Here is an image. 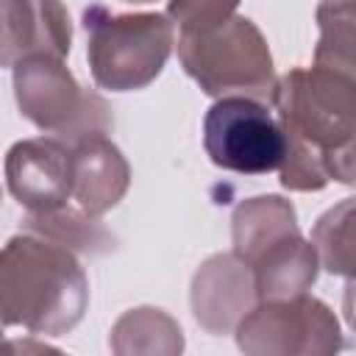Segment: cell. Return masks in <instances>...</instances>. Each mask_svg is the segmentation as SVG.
<instances>
[{
  "label": "cell",
  "mask_w": 356,
  "mask_h": 356,
  "mask_svg": "<svg viewBox=\"0 0 356 356\" xmlns=\"http://www.w3.org/2000/svg\"><path fill=\"white\" fill-rule=\"evenodd\" d=\"M270 103L284 134L281 184L317 192L328 181L353 184L356 83L331 70H289L273 86Z\"/></svg>",
  "instance_id": "obj_1"
},
{
  "label": "cell",
  "mask_w": 356,
  "mask_h": 356,
  "mask_svg": "<svg viewBox=\"0 0 356 356\" xmlns=\"http://www.w3.org/2000/svg\"><path fill=\"white\" fill-rule=\"evenodd\" d=\"M89 303V281L72 248L22 231L0 248V323L31 334L72 331Z\"/></svg>",
  "instance_id": "obj_2"
},
{
  "label": "cell",
  "mask_w": 356,
  "mask_h": 356,
  "mask_svg": "<svg viewBox=\"0 0 356 356\" xmlns=\"http://www.w3.org/2000/svg\"><path fill=\"white\" fill-rule=\"evenodd\" d=\"M175 47L181 67L206 95L270 100L275 86L273 56L253 19L234 11L181 28Z\"/></svg>",
  "instance_id": "obj_3"
},
{
  "label": "cell",
  "mask_w": 356,
  "mask_h": 356,
  "mask_svg": "<svg viewBox=\"0 0 356 356\" xmlns=\"http://www.w3.org/2000/svg\"><path fill=\"white\" fill-rule=\"evenodd\" d=\"M83 25L92 78L111 92H134L156 81L175 44L167 14H108L106 6H89Z\"/></svg>",
  "instance_id": "obj_4"
},
{
  "label": "cell",
  "mask_w": 356,
  "mask_h": 356,
  "mask_svg": "<svg viewBox=\"0 0 356 356\" xmlns=\"http://www.w3.org/2000/svg\"><path fill=\"white\" fill-rule=\"evenodd\" d=\"M14 95L22 117L67 145L108 134L114 122L106 100L83 89L58 56L31 53L19 58L14 64Z\"/></svg>",
  "instance_id": "obj_5"
},
{
  "label": "cell",
  "mask_w": 356,
  "mask_h": 356,
  "mask_svg": "<svg viewBox=\"0 0 356 356\" xmlns=\"http://www.w3.org/2000/svg\"><path fill=\"white\" fill-rule=\"evenodd\" d=\"M234 331L236 345L253 356H323L342 348V331L334 312L306 292L278 300H259V306H250Z\"/></svg>",
  "instance_id": "obj_6"
},
{
  "label": "cell",
  "mask_w": 356,
  "mask_h": 356,
  "mask_svg": "<svg viewBox=\"0 0 356 356\" xmlns=\"http://www.w3.org/2000/svg\"><path fill=\"white\" fill-rule=\"evenodd\" d=\"M203 147L209 159L231 172L261 175L284 161V134L261 100L228 95L206 111Z\"/></svg>",
  "instance_id": "obj_7"
},
{
  "label": "cell",
  "mask_w": 356,
  "mask_h": 356,
  "mask_svg": "<svg viewBox=\"0 0 356 356\" xmlns=\"http://www.w3.org/2000/svg\"><path fill=\"white\" fill-rule=\"evenodd\" d=\"M6 181L28 211H50L72 197V145L56 136L22 139L6 153Z\"/></svg>",
  "instance_id": "obj_8"
},
{
  "label": "cell",
  "mask_w": 356,
  "mask_h": 356,
  "mask_svg": "<svg viewBox=\"0 0 356 356\" xmlns=\"http://www.w3.org/2000/svg\"><path fill=\"white\" fill-rule=\"evenodd\" d=\"M72 25L61 0H0V67H14L31 53H70Z\"/></svg>",
  "instance_id": "obj_9"
},
{
  "label": "cell",
  "mask_w": 356,
  "mask_h": 356,
  "mask_svg": "<svg viewBox=\"0 0 356 356\" xmlns=\"http://www.w3.org/2000/svg\"><path fill=\"white\" fill-rule=\"evenodd\" d=\"M256 300L253 275L234 253H217L192 278L195 320L211 334H228Z\"/></svg>",
  "instance_id": "obj_10"
},
{
  "label": "cell",
  "mask_w": 356,
  "mask_h": 356,
  "mask_svg": "<svg viewBox=\"0 0 356 356\" xmlns=\"http://www.w3.org/2000/svg\"><path fill=\"white\" fill-rule=\"evenodd\" d=\"M128 184L131 167L106 134H95L72 145V200L83 214L100 217L114 209L128 192Z\"/></svg>",
  "instance_id": "obj_11"
},
{
  "label": "cell",
  "mask_w": 356,
  "mask_h": 356,
  "mask_svg": "<svg viewBox=\"0 0 356 356\" xmlns=\"http://www.w3.org/2000/svg\"><path fill=\"white\" fill-rule=\"evenodd\" d=\"M317 267L320 261L314 245L306 242L300 231L284 234L248 264L256 300H278L306 292L317 278Z\"/></svg>",
  "instance_id": "obj_12"
},
{
  "label": "cell",
  "mask_w": 356,
  "mask_h": 356,
  "mask_svg": "<svg viewBox=\"0 0 356 356\" xmlns=\"http://www.w3.org/2000/svg\"><path fill=\"white\" fill-rule=\"evenodd\" d=\"M181 348V328L161 309H131L117 320L111 331L114 353H178Z\"/></svg>",
  "instance_id": "obj_13"
},
{
  "label": "cell",
  "mask_w": 356,
  "mask_h": 356,
  "mask_svg": "<svg viewBox=\"0 0 356 356\" xmlns=\"http://www.w3.org/2000/svg\"><path fill=\"white\" fill-rule=\"evenodd\" d=\"M25 231L44 234L72 250L83 253H106L114 248V236L97 222V217L83 214L81 209H70L67 203L50 211H28Z\"/></svg>",
  "instance_id": "obj_14"
},
{
  "label": "cell",
  "mask_w": 356,
  "mask_h": 356,
  "mask_svg": "<svg viewBox=\"0 0 356 356\" xmlns=\"http://www.w3.org/2000/svg\"><path fill=\"white\" fill-rule=\"evenodd\" d=\"M353 0H323L317 8L320 39L314 67L353 78Z\"/></svg>",
  "instance_id": "obj_15"
},
{
  "label": "cell",
  "mask_w": 356,
  "mask_h": 356,
  "mask_svg": "<svg viewBox=\"0 0 356 356\" xmlns=\"http://www.w3.org/2000/svg\"><path fill=\"white\" fill-rule=\"evenodd\" d=\"M312 245L317 250V261L337 275H353V200L345 197L339 206L328 209L314 231Z\"/></svg>",
  "instance_id": "obj_16"
},
{
  "label": "cell",
  "mask_w": 356,
  "mask_h": 356,
  "mask_svg": "<svg viewBox=\"0 0 356 356\" xmlns=\"http://www.w3.org/2000/svg\"><path fill=\"white\" fill-rule=\"evenodd\" d=\"M239 8V0H170L167 17L175 31L192 28L200 22H209L222 14H234Z\"/></svg>",
  "instance_id": "obj_17"
},
{
  "label": "cell",
  "mask_w": 356,
  "mask_h": 356,
  "mask_svg": "<svg viewBox=\"0 0 356 356\" xmlns=\"http://www.w3.org/2000/svg\"><path fill=\"white\" fill-rule=\"evenodd\" d=\"M3 348H6V345H3V328H0V350H3Z\"/></svg>",
  "instance_id": "obj_18"
},
{
  "label": "cell",
  "mask_w": 356,
  "mask_h": 356,
  "mask_svg": "<svg viewBox=\"0 0 356 356\" xmlns=\"http://www.w3.org/2000/svg\"><path fill=\"white\" fill-rule=\"evenodd\" d=\"M128 3H153V0H128Z\"/></svg>",
  "instance_id": "obj_19"
},
{
  "label": "cell",
  "mask_w": 356,
  "mask_h": 356,
  "mask_svg": "<svg viewBox=\"0 0 356 356\" xmlns=\"http://www.w3.org/2000/svg\"><path fill=\"white\" fill-rule=\"evenodd\" d=\"M0 200H3V189H0Z\"/></svg>",
  "instance_id": "obj_20"
}]
</instances>
